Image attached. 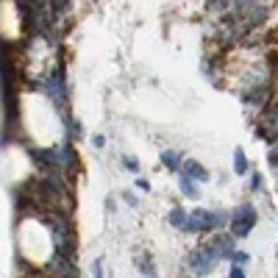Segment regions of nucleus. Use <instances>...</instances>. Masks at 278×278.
Returning a JSON list of instances; mask_svg holds the SVG:
<instances>
[{"mask_svg": "<svg viewBox=\"0 0 278 278\" xmlns=\"http://www.w3.org/2000/svg\"><path fill=\"white\" fill-rule=\"evenodd\" d=\"M214 262H217V253H214V248H200V253L195 256V273L198 275H203V273H209L211 267H214Z\"/></svg>", "mask_w": 278, "mask_h": 278, "instance_id": "f257e3e1", "label": "nucleus"}, {"mask_svg": "<svg viewBox=\"0 0 278 278\" xmlns=\"http://www.w3.org/2000/svg\"><path fill=\"white\" fill-rule=\"evenodd\" d=\"M253 209H242V211H236V220H234V234L236 236H245L248 231H251V226H253Z\"/></svg>", "mask_w": 278, "mask_h": 278, "instance_id": "f03ea898", "label": "nucleus"}, {"mask_svg": "<svg viewBox=\"0 0 278 278\" xmlns=\"http://www.w3.org/2000/svg\"><path fill=\"white\" fill-rule=\"evenodd\" d=\"M231 278H245V275H242L239 267H234V270H231Z\"/></svg>", "mask_w": 278, "mask_h": 278, "instance_id": "7ed1b4c3", "label": "nucleus"}]
</instances>
